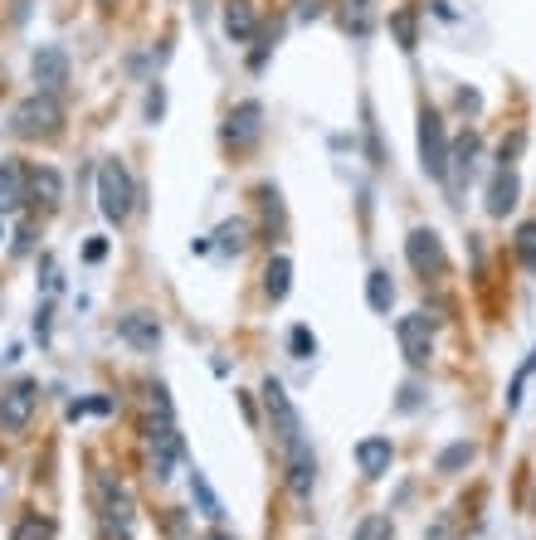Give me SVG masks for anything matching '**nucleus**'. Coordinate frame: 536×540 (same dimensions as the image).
Here are the masks:
<instances>
[{"mask_svg": "<svg viewBox=\"0 0 536 540\" xmlns=\"http://www.w3.org/2000/svg\"><path fill=\"white\" fill-rule=\"evenodd\" d=\"M93 506H98V521H103V536L108 540L132 536L137 511H132V497H127V487L117 482L113 472H93Z\"/></svg>", "mask_w": 536, "mask_h": 540, "instance_id": "f257e3e1", "label": "nucleus"}, {"mask_svg": "<svg viewBox=\"0 0 536 540\" xmlns=\"http://www.w3.org/2000/svg\"><path fill=\"white\" fill-rule=\"evenodd\" d=\"M98 210L108 224H127L137 210V180L122 161H103L98 166Z\"/></svg>", "mask_w": 536, "mask_h": 540, "instance_id": "f03ea898", "label": "nucleus"}, {"mask_svg": "<svg viewBox=\"0 0 536 540\" xmlns=\"http://www.w3.org/2000/svg\"><path fill=\"white\" fill-rule=\"evenodd\" d=\"M59 122H64V108H59V98H49V93H35V98L15 103V112H10V132L25 137V142L59 137Z\"/></svg>", "mask_w": 536, "mask_h": 540, "instance_id": "7ed1b4c3", "label": "nucleus"}, {"mask_svg": "<svg viewBox=\"0 0 536 540\" xmlns=\"http://www.w3.org/2000/svg\"><path fill=\"white\" fill-rule=\"evenodd\" d=\"M264 409H268V424H273V433H278V448H283V453L298 448V443H307L303 419H298L293 399H288V390H283L278 380H264Z\"/></svg>", "mask_w": 536, "mask_h": 540, "instance_id": "20e7f679", "label": "nucleus"}, {"mask_svg": "<svg viewBox=\"0 0 536 540\" xmlns=\"http://www.w3.org/2000/svg\"><path fill=\"white\" fill-rule=\"evenodd\" d=\"M147 453H152V482H166L171 468H176V458L186 453L181 448V433L171 424V414H161V409H156V419L147 424Z\"/></svg>", "mask_w": 536, "mask_h": 540, "instance_id": "39448f33", "label": "nucleus"}, {"mask_svg": "<svg viewBox=\"0 0 536 540\" xmlns=\"http://www.w3.org/2000/svg\"><path fill=\"white\" fill-rule=\"evenodd\" d=\"M420 166L434 180L449 176V132H444V117L434 108L420 112Z\"/></svg>", "mask_w": 536, "mask_h": 540, "instance_id": "423d86ee", "label": "nucleus"}, {"mask_svg": "<svg viewBox=\"0 0 536 540\" xmlns=\"http://www.w3.org/2000/svg\"><path fill=\"white\" fill-rule=\"evenodd\" d=\"M35 409H39V385H35V380H15V385L0 395V429H5V433L30 429Z\"/></svg>", "mask_w": 536, "mask_h": 540, "instance_id": "0eeeda50", "label": "nucleus"}, {"mask_svg": "<svg viewBox=\"0 0 536 540\" xmlns=\"http://www.w3.org/2000/svg\"><path fill=\"white\" fill-rule=\"evenodd\" d=\"M30 73H35V93H49L59 98L69 88V54L59 44H39L35 59H30Z\"/></svg>", "mask_w": 536, "mask_h": 540, "instance_id": "6e6552de", "label": "nucleus"}, {"mask_svg": "<svg viewBox=\"0 0 536 540\" xmlns=\"http://www.w3.org/2000/svg\"><path fill=\"white\" fill-rule=\"evenodd\" d=\"M395 336H400V351H405V360H410L415 370H424V365L434 360V331H429V317H424V312L400 317V322H395Z\"/></svg>", "mask_w": 536, "mask_h": 540, "instance_id": "1a4fd4ad", "label": "nucleus"}, {"mask_svg": "<svg viewBox=\"0 0 536 540\" xmlns=\"http://www.w3.org/2000/svg\"><path fill=\"white\" fill-rule=\"evenodd\" d=\"M259 137H264V108L249 98V103H239V108L225 117V146H234V151H249Z\"/></svg>", "mask_w": 536, "mask_h": 540, "instance_id": "9d476101", "label": "nucleus"}, {"mask_svg": "<svg viewBox=\"0 0 536 540\" xmlns=\"http://www.w3.org/2000/svg\"><path fill=\"white\" fill-rule=\"evenodd\" d=\"M405 258H410V268L424 273V278L444 273V244H439L434 229H410V239H405Z\"/></svg>", "mask_w": 536, "mask_h": 540, "instance_id": "9b49d317", "label": "nucleus"}, {"mask_svg": "<svg viewBox=\"0 0 536 540\" xmlns=\"http://www.w3.org/2000/svg\"><path fill=\"white\" fill-rule=\"evenodd\" d=\"M25 200H30V171H25V161L5 156L0 161V215H15Z\"/></svg>", "mask_w": 536, "mask_h": 540, "instance_id": "f8f14e48", "label": "nucleus"}, {"mask_svg": "<svg viewBox=\"0 0 536 540\" xmlns=\"http://www.w3.org/2000/svg\"><path fill=\"white\" fill-rule=\"evenodd\" d=\"M283 463H288V492H293L298 502H307V497H312V482H317V458H312V448H307V443L288 448Z\"/></svg>", "mask_w": 536, "mask_h": 540, "instance_id": "ddd939ff", "label": "nucleus"}, {"mask_svg": "<svg viewBox=\"0 0 536 540\" xmlns=\"http://www.w3.org/2000/svg\"><path fill=\"white\" fill-rule=\"evenodd\" d=\"M117 336H122L132 351H156V346H161V322H156L152 312H127V317L117 322Z\"/></svg>", "mask_w": 536, "mask_h": 540, "instance_id": "4468645a", "label": "nucleus"}, {"mask_svg": "<svg viewBox=\"0 0 536 540\" xmlns=\"http://www.w3.org/2000/svg\"><path fill=\"white\" fill-rule=\"evenodd\" d=\"M517 190H522L517 171H512V166H498V176H493V185H488V215L493 219L512 215V210H517Z\"/></svg>", "mask_w": 536, "mask_h": 540, "instance_id": "2eb2a0df", "label": "nucleus"}, {"mask_svg": "<svg viewBox=\"0 0 536 540\" xmlns=\"http://www.w3.org/2000/svg\"><path fill=\"white\" fill-rule=\"evenodd\" d=\"M225 35L234 44H249V39L259 35V15H254L249 0H225Z\"/></svg>", "mask_w": 536, "mask_h": 540, "instance_id": "dca6fc26", "label": "nucleus"}, {"mask_svg": "<svg viewBox=\"0 0 536 540\" xmlns=\"http://www.w3.org/2000/svg\"><path fill=\"white\" fill-rule=\"evenodd\" d=\"M356 463L366 477H385L390 463H395V448H390V438H361L356 443Z\"/></svg>", "mask_w": 536, "mask_h": 540, "instance_id": "f3484780", "label": "nucleus"}, {"mask_svg": "<svg viewBox=\"0 0 536 540\" xmlns=\"http://www.w3.org/2000/svg\"><path fill=\"white\" fill-rule=\"evenodd\" d=\"M390 35H395V44H400L405 54H415V44H420V10H415V5H400V10L390 15Z\"/></svg>", "mask_w": 536, "mask_h": 540, "instance_id": "a211bd4d", "label": "nucleus"}, {"mask_svg": "<svg viewBox=\"0 0 536 540\" xmlns=\"http://www.w3.org/2000/svg\"><path fill=\"white\" fill-rule=\"evenodd\" d=\"M30 195H35L39 205H59L64 200V176L54 171V166H39V171H30Z\"/></svg>", "mask_w": 536, "mask_h": 540, "instance_id": "6ab92c4d", "label": "nucleus"}, {"mask_svg": "<svg viewBox=\"0 0 536 540\" xmlns=\"http://www.w3.org/2000/svg\"><path fill=\"white\" fill-rule=\"evenodd\" d=\"M288 288H293V263L278 253V258H268V268H264V292L273 297V302H283Z\"/></svg>", "mask_w": 536, "mask_h": 540, "instance_id": "aec40b11", "label": "nucleus"}, {"mask_svg": "<svg viewBox=\"0 0 536 540\" xmlns=\"http://www.w3.org/2000/svg\"><path fill=\"white\" fill-rule=\"evenodd\" d=\"M366 302H371V312L390 317V307H395V283H390V273H385V268H376V273L366 278Z\"/></svg>", "mask_w": 536, "mask_h": 540, "instance_id": "412c9836", "label": "nucleus"}, {"mask_svg": "<svg viewBox=\"0 0 536 540\" xmlns=\"http://www.w3.org/2000/svg\"><path fill=\"white\" fill-rule=\"evenodd\" d=\"M191 497L200 506V516H210V521H225V502L215 497V487L205 482V472H191Z\"/></svg>", "mask_w": 536, "mask_h": 540, "instance_id": "4be33fe9", "label": "nucleus"}, {"mask_svg": "<svg viewBox=\"0 0 536 540\" xmlns=\"http://www.w3.org/2000/svg\"><path fill=\"white\" fill-rule=\"evenodd\" d=\"M215 249L220 253H244L249 249V219H225L215 229Z\"/></svg>", "mask_w": 536, "mask_h": 540, "instance_id": "5701e85b", "label": "nucleus"}, {"mask_svg": "<svg viewBox=\"0 0 536 540\" xmlns=\"http://www.w3.org/2000/svg\"><path fill=\"white\" fill-rule=\"evenodd\" d=\"M346 5H351V10L342 15V25L356 39H366V35H371V5H366V0H346Z\"/></svg>", "mask_w": 536, "mask_h": 540, "instance_id": "b1692460", "label": "nucleus"}, {"mask_svg": "<svg viewBox=\"0 0 536 540\" xmlns=\"http://www.w3.org/2000/svg\"><path fill=\"white\" fill-rule=\"evenodd\" d=\"M10 540H54V521H44V516H25V521L10 531Z\"/></svg>", "mask_w": 536, "mask_h": 540, "instance_id": "393cba45", "label": "nucleus"}, {"mask_svg": "<svg viewBox=\"0 0 536 540\" xmlns=\"http://www.w3.org/2000/svg\"><path fill=\"white\" fill-rule=\"evenodd\" d=\"M517 258H522L527 273H536V219H527V224L517 229Z\"/></svg>", "mask_w": 536, "mask_h": 540, "instance_id": "a878e982", "label": "nucleus"}, {"mask_svg": "<svg viewBox=\"0 0 536 540\" xmlns=\"http://www.w3.org/2000/svg\"><path fill=\"white\" fill-rule=\"evenodd\" d=\"M473 156H478V137H473V132H463L459 146L449 151V171H454V166H459V171H473Z\"/></svg>", "mask_w": 536, "mask_h": 540, "instance_id": "bb28decb", "label": "nucleus"}, {"mask_svg": "<svg viewBox=\"0 0 536 540\" xmlns=\"http://www.w3.org/2000/svg\"><path fill=\"white\" fill-rule=\"evenodd\" d=\"M473 463V443H454V448H444L439 453V472H459Z\"/></svg>", "mask_w": 536, "mask_h": 540, "instance_id": "cd10ccee", "label": "nucleus"}, {"mask_svg": "<svg viewBox=\"0 0 536 540\" xmlns=\"http://www.w3.org/2000/svg\"><path fill=\"white\" fill-rule=\"evenodd\" d=\"M356 540H390V516H366L356 526Z\"/></svg>", "mask_w": 536, "mask_h": 540, "instance_id": "c85d7f7f", "label": "nucleus"}, {"mask_svg": "<svg viewBox=\"0 0 536 540\" xmlns=\"http://www.w3.org/2000/svg\"><path fill=\"white\" fill-rule=\"evenodd\" d=\"M83 414H113V399H78V404H69V419H83Z\"/></svg>", "mask_w": 536, "mask_h": 540, "instance_id": "c756f323", "label": "nucleus"}, {"mask_svg": "<svg viewBox=\"0 0 536 540\" xmlns=\"http://www.w3.org/2000/svg\"><path fill=\"white\" fill-rule=\"evenodd\" d=\"M288 341H293V356H298V360H307L312 351H317V336H312L307 326H293V336H288Z\"/></svg>", "mask_w": 536, "mask_h": 540, "instance_id": "7c9ffc66", "label": "nucleus"}, {"mask_svg": "<svg viewBox=\"0 0 536 540\" xmlns=\"http://www.w3.org/2000/svg\"><path fill=\"white\" fill-rule=\"evenodd\" d=\"M532 370H536V351L527 356V365L517 370V380H512V390H507V409H517V404H522V385H527V375H532Z\"/></svg>", "mask_w": 536, "mask_h": 540, "instance_id": "2f4dec72", "label": "nucleus"}, {"mask_svg": "<svg viewBox=\"0 0 536 540\" xmlns=\"http://www.w3.org/2000/svg\"><path fill=\"white\" fill-rule=\"evenodd\" d=\"M161 112H166V93H161V83H156L152 93H147V117H152V122H161Z\"/></svg>", "mask_w": 536, "mask_h": 540, "instance_id": "473e14b6", "label": "nucleus"}, {"mask_svg": "<svg viewBox=\"0 0 536 540\" xmlns=\"http://www.w3.org/2000/svg\"><path fill=\"white\" fill-rule=\"evenodd\" d=\"M83 258H88V263H103V258H108V239H88Z\"/></svg>", "mask_w": 536, "mask_h": 540, "instance_id": "72a5a7b5", "label": "nucleus"}, {"mask_svg": "<svg viewBox=\"0 0 536 540\" xmlns=\"http://www.w3.org/2000/svg\"><path fill=\"white\" fill-rule=\"evenodd\" d=\"M205 540H234V536H230V531H210Z\"/></svg>", "mask_w": 536, "mask_h": 540, "instance_id": "f704fd0d", "label": "nucleus"}, {"mask_svg": "<svg viewBox=\"0 0 536 540\" xmlns=\"http://www.w3.org/2000/svg\"><path fill=\"white\" fill-rule=\"evenodd\" d=\"M98 5H113V0H98Z\"/></svg>", "mask_w": 536, "mask_h": 540, "instance_id": "c9c22d12", "label": "nucleus"}, {"mask_svg": "<svg viewBox=\"0 0 536 540\" xmlns=\"http://www.w3.org/2000/svg\"><path fill=\"white\" fill-rule=\"evenodd\" d=\"M0 239H5V234H0Z\"/></svg>", "mask_w": 536, "mask_h": 540, "instance_id": "e433bc0d", "label": "nucleus"}]
</instances>
